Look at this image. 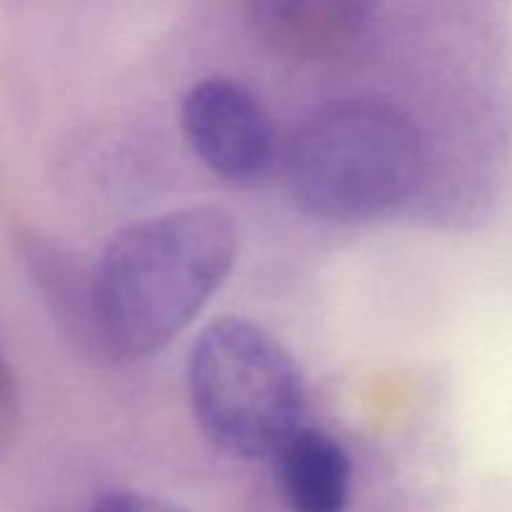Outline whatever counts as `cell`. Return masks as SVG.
<instances>
[{"mask_svg": "<svg viewBox=\"0 0 512 512\" xmlns=\"http://www.w3.org/2000/svg\"><path fill=\"white\" fill-rule=\"evenodd\" d=\"M238 260L225 210L180 208L120 230L93 268L110 363L140 360L183 333Z\"/></svg>", "mask_w": 512, "mask_h": 512, "instance_id": "6da1fadb", "label": "cell"}, {"mask_svg": "<svg viewBox=\"0 0 512 512\" xmlns=\"http://www.w3.org/2000/svg\"><path fill=\"white\" fill-rule=\"evenodd\" d=\"M425 170L418 125L375 98L330 103L310 115L285 153L293 203L328 223H365L403 205Z\"/></svg>", "mask_w": 512, "mask_h": 512, "instance_id": "7a4b0ae2", "label": "cell"}, {"mask_svg": "<svg viewBox=\"0 0 512 512\" xmlns=\"http://www.w3.org/2000/svg\"><path fill=\"white\" fill-rule=\"evenodd\" d=\"M195 425L220 453L275 458L303 428L305 385L290 350L245 318H218L195 338L188 360Z\"/></svg>", "mask_w": 512, "mask_h": 512, "instance_id": "3957f363", "label": "cell"}, {"mask_svg": "<svg viewBox=\"0 0 512 512\" xmlns=\"http://www.w3.org/2000/svg\"><path fill=\"white\" fill-rule=\"evenodd\" d=\"M180 125L200 163L225 183L253 188L273 175L278 135L245 85L230 78L195 83L180 105Z\"/></svg>", "mask_w": 512, "mask_h": 512, "instance_id": "277c9868", "label": "cell"}, {"mask_svg": "<svg viewBox=\"0 0 512 512\" xmlns=\"http://www.w3.org/2000/svg\"><path fill=\"white\" fill-rule=\"evenodd\" d=\"M380 0H248L255 33L295 60L345 53L373 20Z\"/></svg>", "mask_w": 512, "mask_h": 512, "instance_id": "5b68a950", "label": "cell"}, {"mask_svg": "<svg viewBox=\"0 0 512 512\" xmlns=\"http://www.w3.org/2000/svg\"><path fill=\"white\" fill-rule=\"evenodd\" d=\"M18 255L60 333L85 358L110 363L100 333L93 270H85L73 253L33 230L18 233Z\"/></svg>", "mask_w": 512, "mask_h": 512, "instance_id": "8992f818", "label": "cell"}, {"mask_svg": "<svg viewBox=\"0 0 512 512\" xmlns=\"http://www.w3.org/2000/svg\"><path fill=\"white\" fill-rule=\"evenodd\" d=\"M273 460L290 512H348L353 463L333 435L300 428Z\"/></svg>", "mask_w": 512, "mask_h": 512, "instance_id": "52a82bcc", "label": "cell"}, {"mask_svg": "<svg viewBox=\"0 0 512 512\" xmlns=\"http://www.w3.org/2000/svg\"><path fill=\"white\" fill-rule=\"evenodd\" d=\"M20 430V390L8 360L0 353V458L13 448Z\"/></svg>", "mask_w": 512, "mask_h": 512, "instance_id": "ba28073f", "label": "cell"}, {"mask_svg": "<svg viewBox=\"0 0 512 512\" xmlns=\"http://www.w3.org/2000/svg\"><path fill=\"white\" fill-rule=\"evenodd\" d=\"M88 512H190L183 505H175L170 500L150 498V495L133 493V490H110L103 493Z\"/></svg>", "mask_w": 512, "mask_h": 512, "instance_id": "9c48e42d", "label": "cell"}]
</instances>
